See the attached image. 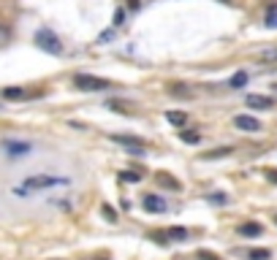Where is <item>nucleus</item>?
<instances>
[{
	"instance_id": "nucleus-1",
	"label": "nucleus",
	"mask_w": 277,
	"mask_h": 260,
	"mask_svg": "<svg viewBox=\"0 0 277 260\" xmlns=\"http://www.w3.org/2000/svg\"><path fill=\"white\" fill-rule=\"evenodd\" d=\"M68 185L65 176H52V173H35V176H27L22 185L16 187V195H27V192H35V190H49V187H63Z\"/></svg>"
},
{
	"instance_id": "nucleus-2",
	"label": "nucleus",
	"mask_w": 277,
	"mask_h": 260,
	"mask_svg": "<svg viewBox=\"0 0 277 260\" xmlns=\"http://www.w3.org/2000/svg\"><path fill=\"white\" fill-rule=\"evenodd\" d=\"M73 84H76V90H84V92H101V90H109V87H112L106 79L93 76V73H76Z\"/></svg>"
},
{
	"instance_id": "nucleus-3",
	"label": "nucleus",
	"mask_w": 277,
	"mask_h": 260,
	"mask_svg": "<svg viewBox=\"0 0 277 260\" xmlns=\"http://www.w3.org/2000/svg\"><path fill=\"white\" fill-rule=\"evenodd\" d=\"M112 141L122 144V147L128 149V155H133V157H141L147 152V141L144 138H136V136H112Z\"/></svg>"
},
{
	"instance_id": "nucleus-4",
	"label": "nucleus",
	"mask_w": 277,
	"mask_h": 260,
	"mask_svg": "<svg viewBox=\"0 0 277 260\" xmlns=\"http://www.w3.org/2000/svg\"><path fill=\"white\" fill-rule=\"evenodd\" d=\"M35 44L41 46L44 52H49V54H60L63 52V44L57 41V35L52 30H38L35 33Z\"/></svg>"
},
{
	"instance_id": "nucleus-5",
	"label": "nucleus",
	"mask_w": 277,
	"mask_h": 260,
	"mask_svg": "<svg viewBox=\"0 0 277 260\" xmlns=\"http://www.w3.org/2000/svg\"><path fill=\"white\" fill-rule=\"evenodd\" d=\"M152 238H155V242H160V244L169 242V238H171V242H185V238H188V230H185V228H169V230H158V233H152Z\"/></svg>"
},
{
	"instance_id": "nucleus-6",
	"label": "nucleus",
	"mask_w": 277,
	"mask_h": 260,
	"mask_svg": "<svg viewBox=\"0 0 277 260\" xmlns=\"http://www.w3.org/2000/svg\"><path fill=\"white\" fill-rule=\"evenodd\" d=\"M141 206H144V211H150V214H163L169 209V204L160 195H144L141 198Z\"/></svg>"
},
{
	"instance_id": "nucleus-7",
	"label": "nucleus",
	"mask_w": 277,
	"mask_h": 260,
	"mask_svg": "<svg viewBox=\"0 0 277 260\" xmlns=\"http://www.w3.org/2000/svg\"><path fill=\"white\" fill-rule=\"evenodd\" d=\"M234 125L236 130H245V133H258L261 130V122L250 117V114H239V117H234Z\"/></svg>"
},
{
	"instance_id": "nucleus-8",
	"label": "nucleus",
	"mask_w": 277,
	"mask_h": 260,
	"mask_svg": "<svg viewBox=\"0 0 277 260\" xmlns=\"http://www.w3.org/2000/svg\"><path fill=\"white\" fill-rule=\"evenodd\" d=\"M3 149L8 152L11 157H22L30 152V144H25V141H3Z\"/></svg>"
},
{
	"instance_id": "nucleus-9",
	"label": "nucleus",
	"mask_w": 277,
	"mask_h": 260,
	"mask_svg": "<svg viewBox=\"0 0 277 260\" xmlns=\"http://www.w3.org/2000/svg\"><path fill=\"white\" fill-rule=\"evenodd\" d=\"M245 103L250 106V109H272L274 98H269V95H247Z\"/></svg>"
},
{
	"instance_id": "nucleus-10",
	"label": "nucleus",
	"mask_w": 277,
	"mask_h": 260,
	"mask_svg": "<svg viewBox=\"0 0 277 260\" xmlns=\"http://www.w3.org/2000/svg\"><path fill=\"white\" fill-rule=\"evenodd\" d=\"M264 25L269 30H277V3H269L266 6V14H264Z\"/></svg>"
},
{
	"instance_id": "nucleus-11",
	"label": "nucleus",
	"mask_w": 277,
	"mask_h": 260,
	"mask_svg": "<svg viewBox=\"0 0 277 260\" xmlns=\"http://www.w3.org/2000/svg\"><path fill=\"white\" fill-rule=\"evenodd\" d=\"M155 182L160 187H169V190H179V182L174 179V176H169L166 171H160V173H155Z\"/></svg>"
},
{
	"instance_id": "nucleus-12",
	"label": "nucleus",
	"mask_w": 277,
	"mask_h": 260,
	"mask_svg": "<svg viewBox=\"0 0 277 260\" xmlns=\"http://www.w3.org/2000/svg\"><path fill=\"white\" fill-rule=\"evenodd\" d=\"M166 119L171 125H177V128H185V125H188V114L185 111H166Z\"/></svg>"
},
{
	"instance_id": "nucleus-13",
	"label": "nucleus",
	"mask_w": 277,
	"mask_h": 260,
	"mask_svg": "<svg viewBox=\"0 0 277 260\" xmlns=\"http://www.w3.org/2000/svg\"><path fill=\"white\" fill-rule=\"evenodd\" d=\"M3 98H6V101H22V98H27V92L22 90V87H6V90H3Z\"/></svg>"
},
{
	"instance_id": "nucleus-14",
	"label": "nucleus",
	"mask_w": 277,
	"mask_h": 260,
	"mask_svg": "<svg viewBox=\"0 0 277 260\" xmlns=\"http://www.w3.org/2000/svg\"><path fill=\"white\" fill-rule=\"evenodd\" d=\"M236 230H239L242 236H261V230H264V228H261L258 223H242Z\"/></svg>"
},
{
	"instance_id": "nucleus-15",
	"label": "nucleus",
	"mask_w": 277,
	"mask_h": 260,
	"mask_svg": "<svg viewBox=\"0 0 277 260\" xmlns=\"http://www.w3.org/2000/svg\"><path fill=\"white\" fill-rule=\"evenodd\" d=\"M247 257H250V260H269L272 252H269V249H247Z\"/></svg>"
},
{
	"instance_id": "nucleus-16",
	"label": "nucleus",
	"mask_w": 277,
	"mask_h": 260,
	"mask_svg": "<svg viewBox=\"0 0 277 260\" xmlns=\"http://www.w3.org/2000/svg\"><path fill=\"white\" fill-rule=\"evenodd\" d=\"M231 147H220V149H212V152H207L204 160H215V157H226V155H231Z\"/></svg>"
},
{
	"instance_id": "nucleus-17",
	"label": "nucleus",
	"mask_w": 277,
	"mask_h": 260,
	"mask_svg": "<svg viewBox=\"0 0 277 260\" xmlns=\"http://www.w3.org/2000/svg\"><path fill=\"white\" fill-rule=\"evenodd\" d=\"M245 82H247V73H245V71H239V73H234V76H231L228 87H234V90H236V87H245Z\"/></svg>"
},
{
	"instance_id": "nucleus-18",
	"label": "nucleus",
	"mask_w": 277,
	"mask_h": 260,
	"mask_svg": "<svg viewBox=\"0 0 277 260\" xmlns=\"http://www.w3.org/2000/svg\"><path fill=\"white\" fill-rule=\"evenodd\" d=\"M258 60L261 63H277V46H274V49H264L258 54Z\"/></svg>"
},
{
	"instance_id": "nucleus-19",
	"label": "nucleus",
	"mask_w": 277,
	"mask_h": 260,
	"mask_svg": "<svg viewBox=\"0 0 277 260\" xmlns=\"http://www.w3.org/2000/svg\"><path fill=\"white\" fill-rule=\"evenodd\" d=\"M179 138H182L185 144H198V138H201V136H198L196 130H182V133H179Z\"/></svg>"
},
{
	"instance_id": "nucleus-20",
	"label": "nucleus",
	"mask_w": 277,
	"mask_h": 260,
	"mask_svg": "<svg viewBox=\"0 0 277 260\" xmlns=\"http://www.w3.org/2000/svg\"><path fill=\"white\" fill-rule=\"evenodd\" d=\"M101 211H103V217H106L112 225H114V223H117V219H120V217H117V211H114V209H112L109 204H103V209H101Z\"/></svg>"
},
{
	"instance_id": "nucleus-21",
	"label": "nucleus",
	"mask_w": 277,
	"mask_h": 260,
	"mask_svg": "<svg viewBox=\"0 0 277 260\" xmlns=\"http://www.w3.org/2000/svg\"><path fill=\"white\" fill-rule=\"evenodd\" d=\"M120 179H122V182H141V173H139V171H122Z\"/></svg>"
},
{
	"instance_id": "nucleus-22",
	"label": "nucleus",
	"mask_w": 277,
	"mask_h": 260,
	"mask_svg": "<svg viewBox=\"0 0 277 260\" xmlns=\"http://www.w3.org/2000/svg\"><path fill=\"white\" fill-rule=\"evenodd\" d=\"M106 106L114 109V111H120V114H128V103H122V101H109Z\"/></svg>"
},
{
	"instance_id": "nucleus-23",
	"label": "nucleus",
	"mask_w": 277,
	"mask_h": 260,
	"mask_svg": "<svg viewBox=\"0 0 277 260\" xmlns=\"http://www.w3.org/2000/svg\"><path fill=\"white\" fill-rule=\"evenodd\" d=\"M169 92H171V95H179V98H188V95H190L188 90H182V84H174V87H169Z\"/></svg>"
},
{
	"instance_id": "nucleus-24",
	"label": "nucleus",
	"mask_w": 277,
	"mask_h": 260,
	"mask_svg": "<svg viewBox=\"0 0 277 260\" xmlns=\"http://www.w3.org/2000/svg\"><path fill=\"white\" fill-rule=\"evenodd\" d=\"M226 195H223V192H212V195H209V204H226Z\"/></svg>"
},
{
	"instance_id": "nucleus-25",
	"label": "nucleus",
	"mask_w": 277,
	"mask_h": 260,
	"mask_svg": "<svg viewBox=\"0 0 277 260\" xmlns=\"http://www.w3.org/2000/svg\"><path fill=\"white\" fill-rule=\"evenodd\" d=\"M122 22H125V11H122V8H117V11H114V25H122Z\"/></svg>"
},
{
	"instance_id": "nucleus-26",
	"label": "nucleus",
	"mask_w": 277,
	"mask_h": 260,
	"mask_svg": "<svg viewBox=\"0 0 277 260\" xmlns=\"http://www.w3.org/2000/svg\"><path fill=\"white\" fill-rule=\"evenodd\" d=\"M198 257H201V260H220L217 255H212V252H204V249H201V252H198Z\"/></svg>"
},
{
	"instance_id": "nucleus-27",
	"label": "nucleus",
	"mask_w": 277,
	"mask_h": 260,
	"mask_svg": "<svg viewBox=\"0 0 277 260\" xmlns=\"http://www.w3.org/2000/svg\"><path fill=\"white\" fill-rule=\"evenodd\" d=\"M264 173H266V179H269V182H274V185H277V171H272V168H266Z\"/></svg>"
},
{
	"instance_id": "nucleus-28",
	"label": "nucleus",
	"mask_w": 277,
	"mask_h": 260,
	"mask_svg": "<svg viewBox=\"0 0 277 260\" xmlns=\"http://www.w3.org/2000/svg\"><path fill=\"white\" fill-rule=\"evenodd\" d=\"M6 38H8V30H6V27H0V44H3Z\"/></svg>"
},
{
	"instance_id": "nucleus-29",
	"label": "nucleus",
	"mask_w": 277,
	"mask_h": 260,
	"mask_svg": "<svg viewBox=\"0 0 277 260\" xmlns=\"http://www.w3.org/2000/svg\"><path fill=\"white\" fill-rule=\"evenodd\" d=\"M131 8H139V0H131Z\"/></svg>"
},
{
	"instance_id": "nucleus-30",
	"label": "nucleus",
	"mask_w": 277,
	"mask_h": 260,
	"mask_svg": "<svg viewBox=\"0 0 277 260\" xmlns=\"http://www.w3.org/2000/svg\"><path fill=\"white\" fill-rule=\"evenodd\" d=\"M98 260H106V257H98Z\"/></svg>"
},
{
	"instance_id": "nucleus-31",
	"label": "nucleus",
	"mask_w": 277,
	"mask_h": 260,
	"mask_svg": "<svg viewBox=\"0 0 277 260\" xmlns=\"http://www.w3.org/2000/svg\"><path fill=\"white\" fill-rule=\"evenodd\" d=\"M274 225H277V217H274Z\"/></svg>"
}]
</instances>
